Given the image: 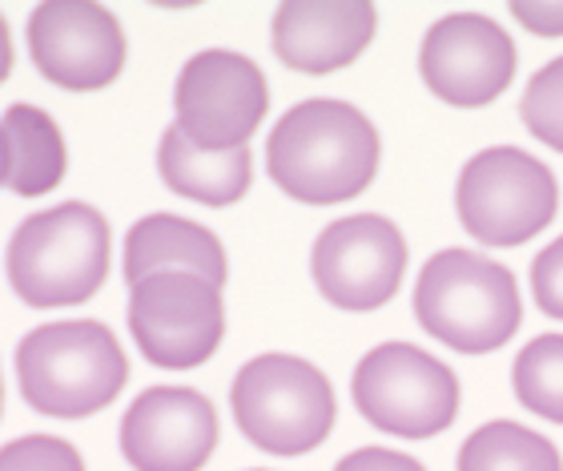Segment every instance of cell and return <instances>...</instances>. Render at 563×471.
Listing matches in <instances>:
<instances>
[{"mask_svg": "<svg viewBox=\"0 0 563 471\" xmlns=\"http://www.w3.org/2000/svg\"><path fill=\"white\" fill-rule=\"evenodd\" d=\"M378 154V130L363 109L339 97H310L274 125L266 174L302 206H339L375 182Z\"/></svg>", "mask_w": 563, "mask_h": 471, "instance_id": "1", "label": "cell"}, {"mask_svg": "<svg viewBox=\"0 0 563 471\" xmlns=\"http://www.w3.org/2000/svg\"><path fill=\"white\" fill-rule=\"evenodd\" d=\"M16 383L33 412L48 419H89L130 383L118 335L97 318L48 322L16 347Z\"/></svg>", "mask_w": 563, "mask_h": 471, "instance_id": "2", "label": "cell"}, {"mask_svg": "<svg viewBox=\"0 0 563 471\" xmlns=\"http://www.w3.org/2000/svg\"><path fill=\"white\" fill-rule=\"evenodd\" d=\"M12 295L24 307H77L109 278V222L85 201H60L16 226L4 254Z\"/></svg>", "mask_w": 563, "mask_h": 471, "instance_id": "3", "label": "cell"}, {"mask_svg": "<svg viewBox=\"0 0 563 471\" xmlns=\"http://www.w3.org/2000/svg\"><path fill=\"white\" fill-rule=\"evenodd\" d=\"M415 318L459 354H492L523 322L516 274L475 250H439L415 283Z\"/></svg>", "mask_w": 563, "mask_h": 471, "instance_id": "4", "label": "cell"}, {"mask_svg": "<svg viewBox=\"0 0 563 471\" xmlns=\"http://www.w3.org/2000/svg\"><path fill=\"white\" fill-rule=\"evenodd\" d=\"M238 431L266 456H306L322 448L339 419L330 379L298 354H258L234 375L230 387Z\"/></svg>", "mask_w": 563, "mask_h": 471, "instance_id": "5", "label": "cell"}, {"mask_svg": "<svg viewBox=\"0 0 563 471\" xmlns=\"http://www.w3.org/2000/svg\"><path fill=\"white\" fill-rule=\"evenodd\" d=\"M459 222L483 247H523L555 222L560 182L519 145L475 154L455 186Z\"/></svg>", "mask_w": 563, "mask_h": 471, "instance_id": "6", "label": "cell"}, {"mask_svg": "<svg viewBox=\"0 0 563 471\" xmlns=\"http://www.w3.org/2000/svg\"><path fill=\"white\" fill-rule=\"evenodd\" d=\"M351 395L366 424L399 439H431L459 415V375L415 342L366 351L354 366Z\"/></svg>", "mask_w": 563, "mask_h": 471, "instance_id": "7", "label": "cell"}, {"mask_svg": "<svg viewBox=\"0 0 563 471\" xmlns=\"http://www.w3.org/2000/svg\"><path fill=\"white\" fill-rule=\"evenodd\" d=\"M177 130L206 154L246 150L271 109L266 73L234 48H206L186 61L174 89Z\"/></svg>", "mask_w": 563, "mask_h": 471, "instance_id": "8", "label": "cell"}, {"mask_svg": "<svg viewBox=\"0 0 563 471\" xmlns=\"http://www.w3.org/2000/svg\"><path fill=\"white\" fill-rule=\"evenodd\" d=\"M130 335L145 363L162 371H194L222 347V286L198 274H150L130 295Z\"/></svg>", "mask_w": 563, "mask_h": 471, "instance_id": "9", "label": "cell"}, {"mask_svg": "<svg viewBox=\"0 0 563 471\" xmlns=\"http://www.w3.org/2000/svg\"><path fill=\"white\" fill-rule=\"evenodd\" d=\"M310 274L339 310H378L399 295L407 274V238L383 213H351L330 222L314 242Z\"/></svg>", "mask_w": 563, "mask_h": 471, "instance_id": "10", "label": "cell"}, {"mask_svg": "<svg viewBox=\"0 0 563 471\" xmlns=\"http://www.w3.org/2000/svg\"><path fill=\"white\" fill-rule=\"evenodd\" d=\"M29 53L45 81L73 94H97L125 69V33L106 4L48 0L29 17Z\"/></svg>", "mask_w": 563, "mask_h": 471, "instance_id": "11", "label": "cell"}, {"mask_svg": "<svg viewBox=\"0 0 563 471\" xmlns=\"http://www.w3.org/2000/svg\"><path fill=\"white\" fill-rule=\"evenodd\" d=\"M419 73L443 106L483 109L516 77V45L483 12H446L422 36Z\"/></svg>", "mask_w": 563, "mask_h": 471, "instance_id": "12", "label": "cell"}, {"mask_svg": "<svg viewBox=\"0 0 563 471\" xmlns=\"http://www.w3.org/2000/svg\"><path fill=\"white\" fill-rule=\"evenodd\" d=\"M218 448V412L194 387H150L121 419V456L133 471H201Z\"/></svg>", "mask_w": 563, "mask_h": 471, "instance_id": "13", "label": "cell"}, {"mask_svg": "<svg viewBox=\"0 0 563 471\" xmlns=\"http://www.w3.org/2000/svg\"><path fill=\"white\" fill-rule=\"evenodd\" d=\"M375 29L371 0H286L274 12L271 45L286 69L327 77L363 57Z\"/></svg>", "mask_w": 563, "mask_h": 471, "instance_id": "14", "label": "cell"}, {"mask_svg": "<svg viewBox=\"0 0 563 471\" xmlns=\"http://www.w3.org/2000/svg\"><path fill=\"white\" fill-rule=\"evenodd\" d=\"M125 283L137 286L150 274H198L206 283L225 286L230 278V262H225V247L218 242L213 230L177 218V213H150L141 222L130 226L125 234Z\"/></svg>", "mask_w": 563, "mask_h": 471, "instance_id": "15", "label": "cell"}, {"mask_svg": "<svg viewBox=\"0 0 563 471\" xmlns=\"http://www.w3.org/2000/svg\"><path fill=\"white\" fill-rule=\"evenodd\" d=\"M157 169H162V182L174 189L177 198L198 201V206H213V210L242 201L250 182H254L250 145L246 150H230V154H206L177 125H169L162 133Z\"/></svg>", "mask_w": 563, "mask_h": 471, "instance_id": "16", "label": "cell"}, {"mask_svg": "<svg viewBox=\"0 0 563 471\" xmlns=\"http://www.w3.org/2000/svg\"><path fill=\"white\" fill-rule=\"evenodd\" d=\"M0 130L9 133L12 145V174L9 189L21 198H41L48 189H57L69 169V150L60 138V125L48 118L41 106H9L0 118Z\"/></svg>", "mask_w": 563, "mask_h": 471, "instance_id": "17", "label": "cell"}, {"mask_svg": "<svg viewBox=\"0 0 563 471\" xmlns=\"http://www.w3.org/2000/svg\"><path fill=\"white\" fill-rule=\"evenodd\" d=\"M455 471H563V460L548 436L511 419H495L471 431L459 448Z\"/></svg>", "mask_w": 563, "mask_h": 471, "instance_id": "18", "label": "cell"}, {"mask_svg": "<svg viewBox=\"0 0 563 471\" xmlns=\"http://www.w3.org/2000/svg\"><path fill=\"white\" fill-rule=\"evenodd\" d=\"M511 387L531 415L563 427V335H540L516 354Z\"/></svg>", "mask_w": 563, "mask_h": 471, "instance_id": "19", "label": "cell"}, {"mask_svg": "<svg viewBox=\"0 0 563 471\" xmlns=\"http://www.w3.org/2000/svg\"><path fill=\"white\" fill-rule=\"evenodd\" d=\"M519 118L531 130V138H540L543 145L563 154V57L531 73L523 101H519Z\"/></svg>", "mask_w": 563, "mask_h": 471, "instance_id": "20", "label": "cell"}, {"mask_svg": "<svg viewBox=\"0 0 563 471\" xmlns=\"http://www.w3.org/2000/svg\"><path fill=\"white\" fill-rule=\"evenodd\" d=\"M0 471H85V460L69 439L21 436L0 448Z\"/></svg>", "mask_w": 563, "mask_h": 471, "instance_id": "21", "label": "cell"}, {"mask_svg": "<svg viewBox=\"0 0 563 471\" xmlns=\"http://www.w3.org/2000/svg\"><path fill=\"white\" fill-rule=\"evenodd\" d=\"M531 298L543 315H552L563 322V238H555L552 247H543L531 262Z\"/></svg>", "mask_w": 563, "mask_h": 471, "instance_id": "22", "label": "cell"}, {"mask_svg": "<svg viewBox=\"0 0 563 471\" xmlns=\"http://www.w3.org/2000/svg\"><path fill=\"white\" fill-rule=\"evenodd\" d=\"M507 9L516 12V21L531 33L563 36V0H511Z\"/></svg>", "mask_w": 563, "mask_h": 471, "instance_id": "23", "label": "cell"}, {"mask_svg": "<svg viewBox=\"0 0 563 471\" xmlns=\"http://www.w3.org/2000/svg\"><path fill=\"white\" fill-rule=\"evenodd\" d=\"M334 471H427L415 456H402L395 448H358L346 460H339Z\"/></svg>", "mask_w": 563, "mask_h": 471, "instance_id": "24", "label": "cell"}, {"mask_svg": "<svg viewBox=\"0 0 563 471\" xmlns=\"http://www.w3.org/2000/svg\"><path fill=\"white\" fill-rule=\"evenodd\" d=\"M9 73H12V33H9L4 12H0V85L9 81Z\"/></svg>", "mask_w": 563, "mask_h": 471, "instance_id": "25", "label": "cell"}, {"mask_svg": "<svg viewBox=\"0 0 563 471\" xmlns=\"http://www.w3.org/2000/svg\"><path fill=\"white\" fill-rule=\"evenodd\" d=\"M9 174H12V145H9V133L0 130V186H9Z\"/></svg>", "mask_w": 563, "mask_h": 471, "instance_id": "26", "label": "cell"}, {"mask_svg": "<svg viewBox=\"0 0 563 471\" xmlns=\"http://www.w3.org/2000/svg\"><path fill=\"white\" fill-rule=\"evenodd\" d=\"M0 415H4V379H0Z\"/></svg>", "mask_w": 563, "mask_h": 471, "instance_id": "27", "label": "cell"}, {"mask_svg": "<svg viewBox=\"0 0 563 471\" xmlns=\"http://www.w3.org/2000/svg\"><path fill=\"white\" fill-rule=\"evenodd\" d=\"M254 471H262V468H254Z\"/></svg>", "mask_w": 563, "mask_h": 471, "instance_id": "28", "label": "cell"}]
</instances>
